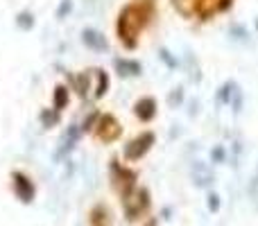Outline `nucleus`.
<instances>
[{"instance_id": "f257e3e1", "label": "nucleus", "mask_w": 258, "mask_h": 226, "mask_svg": "<svg viewBox=\"0 0 258 226\" xmlns=\"http://www.w3.org/2000/svg\"><path fill=\"white\" fill-rule=\"evenodd\" d=\"M147 16H150V3L129 5V7H125L120 12V18H118V36H120V41L127 48L136 45V34L145 25Z\"/></svg>"}, {"instance_id": "f03ea898", "label": "nucleus", "mask_w": 258, "mask_h": 226, "mask_svg": "<svg viewBox=\"0 0 258 226\" xmlns=\"http://www.w3.org/2000/svg\"><path fill=\"white\" fill-rule=\"evenodd\" d=\"M122 210H125L127 222H136V219H143V215H147L150 210V192L145 188L141 190H134L132 195L122 201Z\"/></svg>"}, {"instance_id": "7ed1b4c3", "label": "nucleus", "mask_w": 258, "mask_h": 226, "mask_svg": "<svg viewBox=\"0 0 258 226\" xmlns=\"http://www.w3.org/2000/svg\"><path fill=\"white\" fill-rule=\"evenodd\" d=\"M111 172H113V190L125 201L127 197L136 190V172H132V170H127V168H120L118 161H113Z\"/></svg>"}, {"instance_id": "20e7f679", "label": "nucleus", "mask_w": 258, "mask_h": 226, "mask_svg": "<svg viewBox=\"0 0 258 226\" xmlns=\"http://www.w3.org/2000/svg\"><path fill=\"white\" fill-rule=\"evenodd\" d=\"M12 179H14V195H16L23 204H32V201H34V197H36L34 183H32L23 172H14Z\"/></svg>"}, {"instance_id": "39448f33", "label": "nucleus", "mask_w": 258, "mask_h": 226, "mask_svg": "<svg viewBox=\"0 0 258 226\" xmlns=\"http://www.w3.org/2000/svg\"><path fill=\"white\" fill-rule=\"evenodd\" d=\"M152 145H154V133H152V131L141 133V136L134 138V140L125 147V156H127V161H138L141 156H145V152L150 149Z\"/></svg>"}, {"instance_id": "423d86ee", "label": "nucleus", "mask_w": 258, "mask_h": 226, "mask_svg": "<svg viewBox=\"0 0 258 226\" xmlns=\"http://www.w3.org/2000/svg\"><path fill=\"white\" fill-rule=\"evenodd\" d=\"M120 124H118V120L113 118V115H102L100 118V124H98V138L100 140H104V142H111V140H116L118 136H120Z\"/></svg>"}, {"instance_id": "0eeeda50", "label": "nucleus", "mask_w": 258, "mask_h": 226, "mask_svg": "<svg viewBox=\"0 0 258 226\" xmlns=\"http://www.w3.org/2000/svg\"><path fill=\"white\" fill-rule=\"evenodd\" d=\"M192 179H195V186L206 188V186L213 183V172H211L209 165H204L202 161H197V163L192 165Z\"/></svg>"}, {"instance_id": "6e6552de", "label": "nucleus", "mask_w": 258, "mask_h": 226, "mask_svg": "<svg viewBox=\"0 0 258 226\" xmlns=\"http://www.w3.org/2000/svg\"><path fill=\"white\" fill-rule=\"evenodd\" d=\"M134 113L138 115V118L143 120V122H150L152 118L156 115V102L152 98H143L136 102V107H134Z\"/></svg>"}, {"instance_id": "1a4fd4ad", "label": "nucleus", "mask_w": 258, "mask_h": 226, "mask_svg": "<svg viewBox=\"0 0 258 226\" xmlns=\"http://www.w3.org/2000/svg\"><path fill=\"white\" fill-rule=\"evenodd\" d=\"M89 222H91V226H109L111 224V217H109L107 206L104 204L93 206V210H91V215H89Z\"/></svg>"}, {"instance_id": "9d476101", "label": "nucleus", "mask_w": 258, "mask_h": 226, "mask_svg": "<svg viewBox=\"0 0 258 226\" xmlns=\"http://www.w3.org/2000/svg\"><path fill=\"white\" fill-rule=\"evenodd\" d=\"M82 41H84L89 48H93V50H107V39H104L100 32H95V30H84V36H82Z\"/></svg>"}, {"instance_id": "9b49d317", "label": "nucleus", "mask_w": 258, "mask_h": 226, "mask_svg": "<svg viewBox=\"0 0 258 226\" xmlns=\"http://www.w3.org/2000/svg\"><path fill=\"white\" fill-rule=\"evenodd\" d=\"M116 68L120 75H141V63L136 61H127V59H116Z\"/></svg>"}, {"instance_id": "f8f14e48", "label": "nucleus", "mask_w": 258, "mask_h": 226, "mask_svg": "<svg viewBox=\"0 0 258 226\" xmlns=\"http://www.w3.org/2000/svg\"><path fill=\"white\" fill-rule=\"evenodd\" d=\"M66 104H68V91H66V86H57V89H54V111L63 109Z\"/></svg>"}, {"instance_id": "ddd939ff", "label": "nucleus", "mask_w": 258, "mask_h": 226, "mask_svg": "<svg viewBox=\"0 0 258 226\" xmlns=\"http://www.w3.org/2000/svg\"><path fill=\"white\" fill-rule=\"evenodd\" d=\"M98 77H100V84L95 86V95L102 98V95L107 93V89H109V77H107V72L104 70H98Z\"/></svg>"}, {"instance_id": "4468645a", "label": "nucleus", "mask_w": 258, "mask_h": 226, "mask_svg": "<svg viewBox=\"0 0 258 226\" xmlns=\"http://www.w3.org/2000/svg\"><path fill=\"white\" fill-rule=\"evenodd\" d=\"M206 206H209L211 213H218V210H220V195H215V192H209V199H206Z\"/></svg>"}, {"instance_id": "2eb2a0df", "label": "nucleus", "mask_w": 258, "mask_h": 226, "mask_svg": "<svg viewBox=\"0 0 258 226\" xmlns=\"http://www.w3.org/2000/svg\"><path fill=\"white\" fill-rule=\"evenodd\" d=\"M18 25H21V27H32V25H34L32 14H21V16H18Z\"/></svg>"}, {"instance_id": "dca6fc26", "label": "nucleus", "mask_w": 258, "mask_h": 226, "mask_svg": "<svg viewBox=\"0 0 258 226\" xmlns=\"http://www.w3.org/2000/svg\"><path fill=\"white\" fill-rule=\"evenodd\" d=\"M181 98H183L181 89H177L172 95H170V104H172V107H174V104H179V102H181Z\"/></svg>"}, {"instance_id": "f3484780", "label": "nucleus", "mask_w": 258, "mask_h": 226, "mask_svg": "<svg viewBox=\"0 0 258 226\" xmlns=\"http://www.w3.org/2000/svg\"><path fill=\"white\" fill-rule=\"evenodd\" d=\"M68 9H71V0H66V3H63V7H59V12H57V16L61 18V16H66V12Z\"/></svg>"}, {"instance_id": "a211bd4d", "label": "nucleus", "mask_w": 258, "mask_h": 226, "mask_svg": "<svg viewBox=\"0 0 258 226\" xmlns=\"http://www.w3.org/2000/svg\"><path fill=\"white\" fill-rule=\"evenodd\" d=\"M213 159L215 161H222L224 159V149H222V147H215V149H213Z\"/></svg>"}, {"instance_id": "6ab92c4d", "label": "nucleus", "mask_w": 258, "mask_h": 226, "mask_svg": "<svg viewBox=\"0 0 258 226\" xmlns=\"http://www.w3.org/2000/svg\"><path fill=\"white\" fill-rule=\"evenodd\" d=\"M145 226H156V222H154V219H152V222H150V224H145Z\"/></svg>"}]
</instances>
